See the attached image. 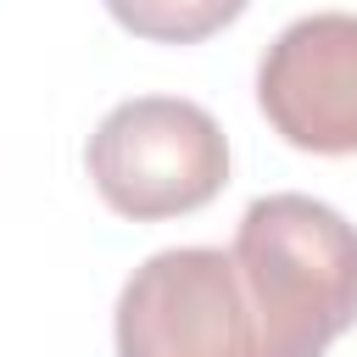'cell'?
Segmentation results:
<instances>
[{
    "label": "cell",
    "mask_w": 357,
    "mask_h": 357,
    "mask_svg": "<svg viewBox=\"0 0 357 357\" xmlns=\"http://www.w3.org/2000/svg\"><path fill=\"white\" fill-rule=\"evenodd\" d=\"M262 357H324L357 324V223L312 195H262L234 229Z\"/></svg>",
    "instance_id": "6da1fadb"
},
{
    "label": "cell",
    "mask_w": 357,
    "mask_h": 357,
    "mask_svg": "<svg viewBox=\"0 0 357 357\" xmlns=\"http://www.w3.org/2000/svg\"><path fill=\"white\" fill-rule=\"evenodd\" d=\"M84 167L117 218L156 223L201 212L229 184V139L195 100L134 95L95 123Z\"/></svg>",
    "instance_id": "7a4b0ae2"
},
{
    "label": "cell",
    "mask_w": 357,
    "mask_h": 357,
    "mask_svg": "<svg viewBox=\"0 0 357 357\" xmlns=\"http://www.w3.org/2000/svg\"><path fill=\"white\" fill-rule=\"evenodd\" d=\"M117 357H262L234 251L173 245L145 257L117 296Z\"/></svg>",
    "instance_id": "3957f363"
},
{
    "label": "cell",
    "mask_w": 357,
    "mask_h": 357,
    "mask_svg": "<svg viewBox=\"0 0 357 357\" xmlns=\"http://www.w3.org/2000/svg\"><path fill=\"white\" fill-rule=\"evenodd\" d=\"M268 128L312 156H357V17L312 11L290 22L257 67Z\"/></svg>",
    "instance_id": "277c9868"
},
{
    "label": "cell",
    "mask_w": 357,
    "mask_h": 357,
    "mask_svg": "<svg viewBox=\"0 0 357 357\" xmlns=\"http://www.w3.org/2000/svg\"><path fill=\"white\" fill-rule=\"evenodd\" d=\"M251 0H106L117 28L151 45H201L223 33Z\"/></svg>",
    "instance_id": "5b68a950"
}]
</instances>
